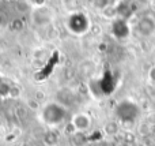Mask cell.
Segmentation results:
<instances>
[{
    "mask_svg": "<svg viewBox=\"0 0 155 146\" xmlns=\"http://www.w3.org/2000/svg\"><path fill=\"white\" fill-rule=\"evenodd\" d=\"M41 117L48 126H57L67 117V109L59 103H49L44 107Z\"/></svg>",
    "mask_w": 155,
    "mask_h": 146,
    "instance_id": "1",
    "label": "cell"
},
{
    "mask_svg": "<svg viewBox=\"0 0 155 146\" xmlns=\"http://www.w3.org/2000/svg\"><path fill=\"white\" fill-rule=\"evenodd\" d=\"M67 26L70 29V32H72L74 34L82 36L84 33H87L88 29H90V18L84 12L76 11V12L71 14L68 16Z\"/></svg>",
    "mask_w": 155,
    "mask_h": 146,
    "instance_id": "2",
    "label": "cell"
},
{
    "mask_svg": "<svg viewBox=\"0 0 155 146\" xmlns=\"http://www.w3.org/2000/svg\"><path fill=\"white\" fill-rule=\"evenodd\" d=\"M116 114L120 117V120H123V122H125V123H129V122H134L137 117V115H139V108H137V105L135 103L123 101V103H120L117 105Z\"/></svg>",
    "mask_w": 155,
    "mask_h": 146,
    "instance_id": "3",
    "label": "cell"
},
{
    "mask_svg": "<svg viewBox=\"0 0 155 146\" xmlns=\"http://www.w3.org/2000/svg\"><path fill=\"white\" fill-rule=\"evenodd\" d=\"M71 126L76 133H84L91 127V117L88 114L84 112H78L71 119Z\"/></svg>",
    "mask_w": 155,
    "mask_h": 146,
    "instance_id": "4",
    "label": "cell"
},
{
    "mask_svg": "<svg viewBox=\"0 0 155 146\" xmlns=\"http://www.w3.org/2000/svg\"><path fill=\"white\" fill-rule=\"evenodd\" d=\"M137 32L143 36V37H148L155 32V21L151 16H143L139 22H137Z\"/></svg>",
    "mask_w": 155,
    "mask_h": 146,
    "instance_id": "5",
    "label": "cell"
},
{
    "mask_svg": "<svg viewBox=\"0 0 155 146\" xmlns=\"http://www.w3.org/2000/svg\"><path fill=\"white\" fill-rule=\"evenodd\" d=\"M112 33L117 38H127L129 36V33H131V27L124 19H117V21L113 22Z\"/></svg>",
    "mask_w": 155,
    "mask_h": 146,
    "instance_id": "6",
    "label": "cell"
},
{
    "mask_svg": "<svg viewBox=\"0 0 155 146\" xmlns=\"http://www.w3.org/2000/svg\"><path fill=\"white\" fill-rule=\"evenodd\" d=\"M42 141L46 146H54V145H57V142H59V135H57L54 131H48V133L44 134Z\"/></svg>",
    "mask_w": 155,
    "mask_h": 146,
    "instance_id": "7",
    "label": "cell"
},
{
    "mask_svg": "<svg viewBox=\"0 0 155 146\" xmlns=\"http://www.w3.org/2000/svg\"><path fill=\"white\" fill-rule=\"evenodd\" d=\"M120 130V126H118L117 122H107L106 124L104 126V131L107 135H116Z\"/></svg>",
    "mask_w": 155,
    "mask_h": 146,
    "instance_id": "8",
    "label": "cell"
},
{
    "mask_svg": "<svg viewBox=\"0 0 155 146\" xmlns=\"http://www.w3.org/2000/svg\"><path fill=\"white\" fill-rule=\"evenodd\" d=\"M150 79H151V82L155 85V67H153L150 70Z\"/></svg>",
    "mask_w": 155,
    "mask_h": 146,
    "instance_id": "9",
    "label": "cell"
},
{
    "mask_svg": "<svg viewBox=\"0 0 155 146\" xmlns=\"http://www.w3.org/2000/svg\"><path fill=\"white\" fill-rule=\"evenodd\" d=\"M4 23H5V18H4V15H3V12L0 11V26H3Z\"/></svg>",
    "mask_w": 155,
    "mask_h": 146,
    "instance_id": "10",
    "label": "cell"
},
{
    "mask_svg": "<svg viewBox=\"0 0 155 146\" xmlns=\"http://www.w3.org/2000/svg\"><path fill=\"white\" fill-rule=\"evenodd\" d=\"M2 103H3V97H0V107H2Z\"/></svg>",
    "mask_w": 155,
    "mask_h": 146,
    "instance_id": "11",
    "label": "cell"
},
{
    "mask_svg": "<svg viewBox=\"0 0 155 146\" xmlns=\"http://www.w3.org/2000/svg\"><path fill=\"white\" fill-rule=\"evenodd\" d=\"M7 2H16V0H7Z\"/></svg>",
    "mask_w": 155,
    "mask_h": 146,
    "instance_id": "12",
    "label": "cell"
}]
</instances>
